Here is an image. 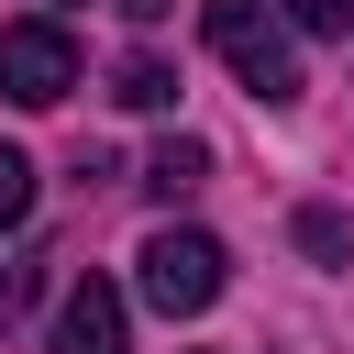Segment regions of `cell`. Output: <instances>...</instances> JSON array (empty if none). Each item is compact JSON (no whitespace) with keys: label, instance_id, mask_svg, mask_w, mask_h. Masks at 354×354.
Instances as JSON below:
<instances>
[{"label":"cell","instance_id":"ba28073f","mask_svg":"<svg viewBox=\"0 0 354 354\" xmlns=\"http://www.w3.org/2000/svg\"><path fill=\"white\" fill-rule=\"evenodd\" d=\"M22 210H33V166H22V155H11V144H0V232H11V221H22Z\"/></svg>","mask_w":354,"mask_h":354},{"label":"cell","instance_id":"52a82bcc","mask_svg":"<svg viewBox=\"0 0 354 354\" xmlns=\"http://www.w3.org/2000/svg\"><path fill=\"white\" fill-rule=\"evenodd\" d=\"M299 254H321V266H343V210H299Z\"/></svg>","mask_w":354,"mask_h":354},{"label":"cell","instance_id":"277c9868","mask_svg":"<svg viewBox=\"0 0 354 354\" xmlns=\"http://www.w3.org/2000/svg\"><path fill=\"white\" fill-rule=\"evenodd\" d=\"M55 354H122V288H111V277H77V288H66Z\"/></svg>","mask_w":354,"mask_h":354},{"label":"cell","instance_id":"30bf717a","mask_svg":"<svg viewBox=\"0 0 354 354\" xmlns=\"http://www.w3.org/2000/svg\"><path fill=\"white\" fill-rule=\"evenodd\" d=\"M122 11H133V22H166V11H177V0H122Z\"/></svg>","mask_w":354,"mask_h":354},{"label":"cell","instance_id":"6da1fadb","mask_svg":"<svg viewBox=\"0 0 354 354\" xmlns=\"http://www.w3.org/2000/svg\"><path fill=\"white\" fill-rule=\"evenodd\" d=\"M199 33H210V55H221L266 111L299 100V44H288V22H277L266 0H199Z\"/></svg>","mask_w":354,"mask_h":354},{"label":"cell","instance_id":"7a4b0ae2","mask_svg":"<svg viewBox=\"0 0 354 354\" xmlns=\"http://www.w3.org/2000/svg\"><path fill=\"white\" fill-rule=\"evenodd\" d=\"M221 277H232V254H221L210 232H188V221H166V232L133 254V288H144L166 321H199V310L221 299Z\"/></svg>","mask_w":354,"mask_h":354},{"label":"cell","instance_id":"5b68a950","mask_svg":"<svg viewBox=\"0 0 354 354\" xmlns=\"http://www.w3.org/2000/svg\"><path fill=\"white\" fill-rule=\"evenodd\" d=\"M144 188H155V199H188V188H210V144H199V133H166V144L144 155Z\"/></svg>","mask_w":354,"mask_h":354},{"label":"cell","instance_id":"9c48e42d","mask_svg":"<svg viewBox=\"0 0 354 354\" xmlns=\"http://www.w3.org/2000/svg\"><path fill=\"white\" fill-rule=\"evenodd\" d=\"M299 33H354V0H288Z\"/></svg>","mask_w":354,"mask_h":354},{"label":"cell","instance_id":"8992f818","mask_svg":"<svg viewBox=\"0 0 354 354\" xmlns=\"http://www.w3.org/2000/svg\"><path fill=\"white\" fill-rule=\"evenodd\" d=\"M111 100H122V111H166V100H177V66H155V55H133V66L111 77Z\"/></svg>","mask_w":354,"mask_h":354},{"label":"cell","instance_id":"3957f363","mask_svg":"<svg viewBox=\"0 0 354 354\" xmlns=\"http://www.w3.org/2000/svg\"><path fill=\"white\" fill-rule=\"evenodd\" d=\"M0 88L22 111H55L77 88V33L66 22H0Z\"/></svg>","mask_w":354,"mask_h":354}]
</instances>
